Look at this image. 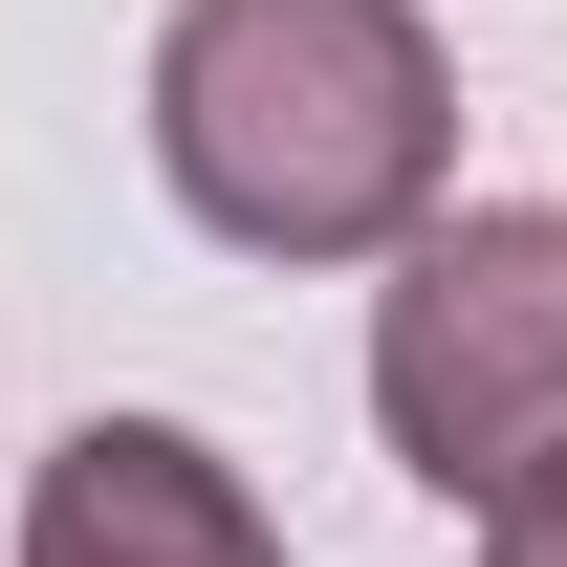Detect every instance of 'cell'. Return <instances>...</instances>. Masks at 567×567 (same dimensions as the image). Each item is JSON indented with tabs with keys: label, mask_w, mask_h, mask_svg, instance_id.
I'll use <instances>...</instances> for the list:
<instances>
[{
	"label": "cell",
	"mask_w": 567,
	"mask_h": 567,
	"mask_svg": "<svg viewBox=\"0 0 567 567\" xmlns=\"http://www.w3.org/2000/svg\"><path fill=\"white\" fill-rule=\"evenodd\" d=\"M371 415L436 502H524L567 458V218H415L371 306Z\"/></svg>",
	"instance_id": "cell-2"
},
{
	"label": "cell",
	"mask_w": 567,
	"mask_h": 567,
	"mask_svg": "<svg viewBox=\"0 0 567 567\" xmlns=\"http://www.w3.org/2000/svg\"><path fill=\"white\" fill-rule=\"evenodd\" d=\"M153 175L240 240V262H393L458 175V87H436L415 0H175L153 44Z\"/></svg>",
	"instance_id": "cell-1"
},
{
	"label": "cell",
	"mask_w": 567,
	"mask_h": 567,
	"mask_svg": "<svg viewBox=\"0 0 567 567\" xmlns=\"http://www.w3.org/2000/svg\"><path fill=\"white\" fill-rule=\"evenodd\" d=\"M22 567H284V524L240 502V458L175 415H87L22 481Z\"/></svg>",
	"instance_id": "cell-3"
},
{
	"label": "cell",
	"mask_w": 567,
	"mask_h": 567,
	"mask_svg": "<svg viewBox=\"0 0 567 567\" xmlns=\"http://www.w3.org/2000/svg\"><path fill=\"white\" fill-rule=\"evenodd\" d=\"M481 567H567V458H546L524 502H481Z\"/></svg>",
	"instance_id": "cell-4"
}]
</instances>
